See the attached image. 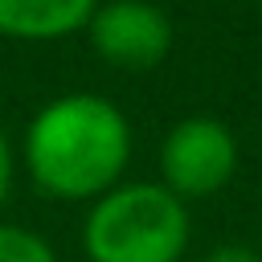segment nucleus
I'll use <instances>...</instances> for the list:
<instances>
[{
  "label": "nucleus",
  "instance_id": "nucleus-1",
  "mask_svg": "<svg viewBox=\"0 0 262 262\" xmlns=\"http://www.w3.org/2000/svg\"><path fill=\"white\" fill-rule=\"evenodd\" d=\"M127 115L94 90H66L49 98L20 135V164L49 201H98L131 164Z\"/></svg>",
  "mask_w": 262,
  "mask_h": 262
},
{
  "label": "nucleus",
  "instance_id": "nucleus-2",
  "mask_svg": "<svg viewBox=\"0 0 262 262\" xmlns=\"http://www.w3.org/2000/svg\"><path fill=\"white\" fill-rule=\"evenodd\" d=\"M192 217L160 180H123L90 201L82 221L86 262H180Z\"/></svg>",
  "mask_w": 262,
  "mask_h": 262
},
{
  "label": "nucleus",
  "instance_id": "nucleus-3",
  "mask_svg": "<svg viewBox=\"0 0 262 262\" xmlns=\"http://www.w3.org/2000/svg\"><path fill=\"white\" fill-rule=\"evenodd\" d=\"M237 172V135L213 115L176 119L160 139V184L188 201L221 192Z\"/></svg>",
  "mask_w": 262,
  "mask_h": 262
},
{
  "label": "nucleus",
  "instance_id": "nucleus-4",
  "mask_svg": "<svg viewBox=\"0 0 262 262\" xmlns=\"http://www.w3.org/2000/svg\"><path fill=\"white\" fill-rule=\"evenodd\" d=\"M82 33L90 49L123 74L156 70L172 53V41H176L172 16L151 0H98Z\"/></svg>",
  "mask_w": 262,
  "mask_h": 262
},
{
  "label": "nucleus",
  "instance_id": "nucleus-5",
  "mask_svg": "<svg viewBox=\"0 0 262 262\" xmlns=\"http://www.w3.org/2000/svg\"><path fill=\"white\" fill-rule=\"evenodd\" d=\"M98 0H0V37L8 41H66L86 29Z\"/></svg>",
  "mask_w": 262,
  "mask_h": 262
},
{
  "label": "nucleus",
  "instance_id": "nucleus-6",
  "mask_svg": "<svg viewBox=\"0 0 262 262\" xmlns=\"http://www.w3.org/2000/svg\"><path fill=\"white\" fill-rule=\"evenodd\" d=\"M0 262H61V258L37 229L0 221Z\"/></svg>",
  "mask_w": 262,
  "mask_h": 262
},
{
  "label": "nucleus",
  "instance_id": "nucleus-7",
  "mask_svg": "<svg viewBox=\"0 0 262 262\" xmlns=\"http://www.w3.org/2000/svg\"><path fill=\"white\" fill-rule=\"evenodd\" d=\"M12 184H16V147H12L8 127L0 123V205L12 196Z\"/></svg>",
  "mask_w": 262,
  "mask_h": 262
},
{
  "label": "nucleus",
  "instance_id": "nucleus-8",
  "mask_svg": "<svg viewBox=\"0 0 262 262\" xmlns=\"http://www.w3.org/2000/svg\"><path fill=\"white\" fill-rule=\"evenodd\" d=\"M201 262H262V254L242 242H225V246H213L209 254H201Z\"/></svg>",
  "mask_w": 262,
  "mask_h": 262
},
{
  "label": "nucleus",
  "instance_id": "nucleus-9",
  "mask_svg": "<svg viewBox=\"0 0 262 262\" xmlns=\"http://www.w3.org/2000/svg\"><path fill=\"white\" fill-rule=\"evenodd\" d=\"M258 8H262V0H258Z\"/></svg>",
  "mask_w": 262,
  "mask_h": 262
}]
</instances>
